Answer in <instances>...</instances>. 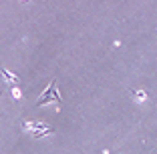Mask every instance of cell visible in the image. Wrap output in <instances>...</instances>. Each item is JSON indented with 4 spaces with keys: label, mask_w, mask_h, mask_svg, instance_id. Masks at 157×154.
<instances>
[{
    "label": "cell",
    "mask_w": 157,
    "mask_h": 154,
    "mask_svg": "<svg viewBox=\"0 0 157 154\" xmlns=\"http://www.w3.org/2000/svg\"><path fill=\"white\" fill-rule=\"evenodd\" d=\"M56 82L52 80L51 84H48V88H46V92H44V96H42L40 100H38V106H42V104H46L48 100H55V102H60V96H59V92H56Z\"/></svg>",
    "instance_id": "1"
},
{
    "label": "cell",
    "mask_w": 157,
    "mask_h": 154,
    "mask_svg": "<svg viewBox=\"0 0 157 154\" xmlns=\"http://www.w3.org/2000/svg\"><path fill=\"white\" fill-rule=\"evenodd\" d=\"M2 76H4L6 80L10 82V84H18V78H16V76H12V74H10L8 70H2Z\"/></svg>",
    "instance_id": "2"
},
{
    "label": "cell",
    "mask_w": 157,
    "mask_h": 154,
    "mask_svg": "<svg viewBox=\"0 0 157 154\" xmlns=\"http://www.w3.org/2000/svg\"><path fill=\"white\" fill-rule=\"evenodd\" d=\"M135 96H137L139 100H143V98H145V92H137V94H135Z\"/></svg>",
    "instance_id": "3"
}]
</instances>
